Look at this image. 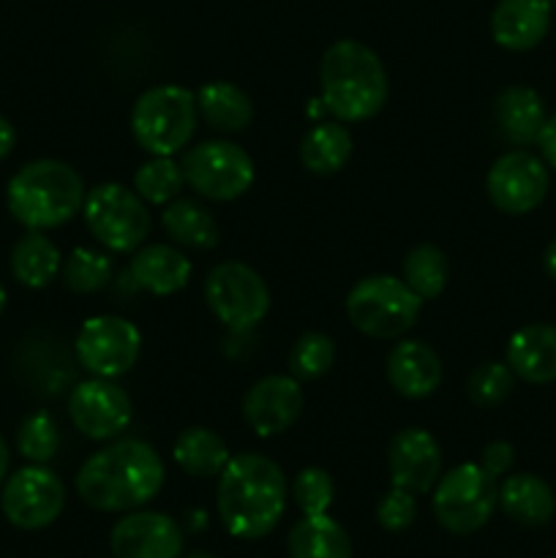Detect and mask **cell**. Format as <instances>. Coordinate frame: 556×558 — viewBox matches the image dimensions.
<instances>
[{
  "label": "cell",
  "mask_w": 556,
  "mask_h": 558,
  "mask_svg": "<svg viewBox=\"0 0 556 558\" xmlns=\"http://www.w3.org/2000/svg\"><path fill=\"white\" fill-rule=\"evenodd\" d=\"M551 27V0H499L491 14V36L501 49L527 52Z\"/></svg>",
  "instance_id": "obj_18"
},
{
  "label": "cell",
  "mask_w": 556,
  "mask_h": 558,
  "mask_svg": "<svg viewBox=\"0 0 556 558\" xmlns=\"http://www.w3.org/2000/svg\"><path fill=\"white\" fill-rule=\"evenodd\" d=\"M16 447H20V456L27 458L31 463L52 461L55 452L60 450L58 423H55V420L44 412L31 414V417L20 425V434H16Z\"/></svg>",
  "instance_id": "obj_34"
},
{
  "label": "cell",
  "mask_w": 556,
  "mask_h": 558,
  "mask_svg": "<svg viewBox=\"0 0 556 558\" xmlns=\"http://www.w3.org/2000/svg\"><path fill=\"white\" fill-rule=\"evenodd\" d=\"M172 458L185 474L202 480L218 477L223 472V466L232 461L227 441L218 434H213V430L200 428V425L180 430L172 447Z\"/></svg>",
  "instance_id": "obj_27"
},
{
  "label": "cell",
  "mask_w": 556,
  "mask_h": 558,
  "mask_svg": "<svg viewBox=\"0 0 556 558\" xmlns=\"http://www.w3.org/2000/svg\"><path fill=\"white\" fill-rule=\"evenodd\" d=\"M548 163L529 150H510L496 158L485 178L491 205L507 216H527L548 194Z\"/></svg>",
  "instance_id": "obj_13"
},
{
  "label": "cell",
  "mask_w": 556,
  "mask_h": 558,
  "mask_svg": "<svg viewBox=\"0 0 556 558\" xmlns=\"http://www.w3.org/2000/svg\"><path fill=\"white\" fill-rule=\"evenodd\" d=\"M207 308L232 330L259 325L270 311V289L254 267L243 262H221L205 281Z\"/></svg>",
  "instance_id": "obj_10"
},
{
  "label": "cell",
  "mask_w": 556,
  "mask_h": 558,
  "mask_svg": "<svg viewBox=\"0 0 556 558\" xmlns=\"http://www.w3.org/2000/svg\"><path fill=\"white\" fill-rule=\"evenodd\" d=\"M65 490L58 474L44 463L20 469L11 474L3 485L0 507L11 526L25 529V532H38L55 523L63 512Z\"/></svg>",
  "instance_id": "obj_11"
},
{
  "label": "cell",
  "mask_w": 556,
  "mask_h": 558,
  "mask_svg": "<svg viewBox=\"0 0 556 558\" xmlns=\"http://www.w3.org/2000/svg\"><path fill=\"white\" fill-rule=\"evenodd\" d=\"M14 145H16V131H14V125H11L5 118H0V161L11 156V150H14Z\"/></svg>",
  "instance_id": "obj_40"
},
{
  "label": "cell",
  "mask_w": 556,
  "mask_h": 558,
  "mask_svg": "<svg viewBox=\"0 0 556 558\" xmlns=\"http://www.w3.org/2000/svg\"><path fill=\"white\" fill-rule=\"evenodd\" d=\"M387 469L392 488L428 494L442 474V450L428 430L403 428L387 447Z\"/></svg>",
  "instance_id": "obj_16"
},
{
  "label": "cell",
  "mask_w": 556,
  "mask_h": 558,
  "mask_svg": "<svg viewBox=\"0 0 556 558\" xmlns=\"http://www.w3.org/2000/svg\"><path fill=\"white\" fill-rule=\"evenodd\" d=\"M512 463H516V450H512L510 441H491V445H485L483 456H480V466L494 480L505 477Z\"/></svg>",
  "instance_id": "obj_38"
},
{
  "label": "cell",
  "mask_w": 556,
  "mask_h": 558,
  "mask_svg": "<svg viewBox=\"0 0 556 558\" xmlns=\"http://www.w3.org/2000/svg\"><path fill=\"white\" fill-rule=\"evenodd\" d=\"M164 461L147 441L123 439L87 458L76 472V494L90 510L129 512L156 499Z\"/></svg>",
  "instance_id": "obj_1"
},
{
  "label": "cell",
  "mask_w": 556,
  "mask_h": 558,
  "mask_svg": "<svg viewBox=\"0 0 556 558\" xmlns=\"http://www.w3.org/2000/svg\"><path fill=\"white\" fill-rule=\"evenodd\" d=\"M387 381L403 398H428L442 381V360L428 343L401 341L387 354Z\"/></svg>",
  "instance_id": "obj_19"
},
{
  "label": "cell",
  "mask_w": 556,
  "mask_h": 558,
  "mask_svg": "<svg viewBox=\"0 0 556 558\" xmlns=\"http://www.w3.org/2000/svg\"><path fill=\"white\" fill-rule=\"evenodd\" d=\"M303 403V387L292 374H273L249 387L243 398V417L256 436L270 439L298 423Z\"/></svg>",
  "instance_id": "obj_15"
},
{
  "label": "cell",
  "mask_w": 556,
  "mask_h": 558,
  "mask_svg": "<svg viewBox=\"0 0 556 558\" xmlns=\"http://www.w3.org/2000/svg\"><path fill=\"white\" fill-rule=\"evenodd\" d=\"M5 472H9V445H5V439L0 436V488H3L5 483Z\"/></svg>",
  "instance_id": "obj_41"
},
{
  "label": "cell",
  "mask_w": 556,
  "mask_h": 558,
  "mask_svg": "<svg viewBox=\"0 0 556 558\" xmlns=\"http://www.w3.org/2000/svg\"><path fill=\"white\" fill-rule=\"evenodd\" d=\"M333 494L336 488H333L330 474L319 466L303 469L292 483V496L303 515H325L333 505Z\"/></svg>",
  "instance_id": "obj_36"
},
{
  "label": "cell",
  "mask_w": 556,
  "mask_h": 558,
  "mask_svg": "<svg viewBox=\"0 0 556 558\" xmlns=\"http://www.w3.org/2000/svg\"><path fill=\"white\" fill-rule=\"evenodd\" d=\"M423 300L396 276L360 278L347 298V316L354 330L368 338H401L418 322Z\"/></svg>",
  "instance_id": "obj_6"
},
{
  "label": "cell",
  "mask_w": 556,
  "mask_h": 558,
  "mask_svg": "<svg viewBox=\"0 0 556 558\" xmlns=\"http://www.w3.org/2000/svg\"><path fill=\"white\" fill-rule=\"evenodd\" d=\"M112 276V262L101 251L74 248L69 259L63 262V281L71 292L93 294L107 287Z\"/></svg>",
  "instance_id": "obj_33"
},
{
  "label": "cell",
  "mask_w": 556,
  "mask_h": 558,
  "mask_svg": "<svg viewBox=\"0 0 556 558\" xmlns=\"http://www.w3.org/2000/svg\"><path fill=\"white\" fill-rule=\"evenodd\" d=\"M142 352V336L123 316H90L76 336L82 368L101 379L129 374Z\"/></svg>",
  "instance_id": "obj_12"
},
{
  "label": "cell",
  "mask_w": 556,
  "mask_h": 558,
  "mask_svg": "<svg viewBox=\"0 0 556 558\" xmlns=\"http://www.w3.org/2000/svg\"><path fill=\"white\" fill-rule=\"evenodd\" d=\"M414 518H418V501H414V494L403 488L387 490L376 505V521L385 532H403L412 526Z\"/></svg>",
  "instance_id": "obj_37"
},
{
  "label": "cell",
  "mask_w": 556,
  "mask_h": 558,
  "mask_svg": "<svg viewBox=\"0 0 556 558\" xmlns=\"http://www.w3.org/2000/svg\"><path fill=\"white\" fill-rule=\"evenodd\" d=\"M336 365V343L325 332H303L289 352V374L298 381L322 379Z\"/></svg>",
  "instance_id": "obj_32"
},
{
  "label": "cell",
  "mask_w": 556,
  "mask_h": 558,
  "mask_svg": "<svg viewBox=\"0 0 556 558\" xmlns=\"http://www.w3.org/2000/svg\"><path fill=\"white\" fill-rule=\"evenodd\" d=\"M322 104L338 123H363L387 101V71L365 44L343 38L327 47L319 65Z\"/></svg>",
  "instance_id": "obj_3"
},
{
  "label": "cell",
  "mask_w": 556,
  "mask_h": 558,
  "mask_svg": "<svg viewBox=\"0 0 556 558\" xmlns=\"http://www.w3.org/2000/svg\"><path fill=\"white\" fill-rule=\"evenodd\" d=\"M185 558H213V556H207V554H191V556H185Z\"/></svg>",
  "instance_id": "obj_44"
},
{
  "label": "cell",
  "mask_w": 556,
  "mask_h": 558,
  "mask_svg": "<svg viewBox=\"0 0 556 558\" xmlns=\"http://www.w3.org/2000/svg\"><path fill=\"white\" fill-rule=\"evenodd\" d=\"M352 134L347 131V125L338 120H325L305 131L303 142H300V163L311 174L327 178L347 167V161L352 158Z\"/></svg>",
  "instance_id": "obj_25"
},
{
  "label": "cell",
  "mask_w": 556,
  "mask_h": 558,
  "mask_svg": "<svg viewBox=\"0 0 556 558\" xmlns=\"http://www.w3.org/2000/svg\"><path fill=\"white\" fill-rule=\"evenodd\" d=\"M289 558H352V539L330 515H305L287 539Z\"/></svg>",
  "instance_id": "obj_26"
},
{
  "label": "cell",
  "mask_w": 556,
  "mask_h": 558,
  "mask_svg": "<svg viewBox=\"0 0 556 558\" xmlns=\"http://www.w3.org/2000/svg\"><path fill=\"white\" fill-rule=\"evenodd\" d=\"M499 507L507 518L529 529L545 526L556 512V496L537 474H510L499 485Z\"/></svg>",
  "instance_id": "obj_23"
},
{
  "label": "cell",
  "mask_w": 556,
  "mask_h": 558,
  "mask_svg": "<svg viewBox=\"0 0 556 558\" xmlns=\"http://www.w3.org/2000/svg\"><path fill=\"white\" fill-rule=\"evenodd\" d=\"M63 270L60 262V251L47 234L27 232L16 240L14 251H11V272L16 281L27 289H44L58 278Z\"/></svg>",
  "instance_id": "obj_28"
},
{
  "label": "cell",
  "mask_w": 556,
  "mask_h": 558,
  "mask_svg": "<svg viewBox=\"0 0 556 558\" xmlns=\"http://www.w3.org/2000/svg\"><path fill=\"white\" fill-rule=\"evenodd\" d=\"M185 185L213 202H232L243 196L254 183V161L240 145L227 140L202 142L183 153L180 161Z\"/></svg>",
  "instance_id": "obj_9"
},
{
  "label": "cell",
  "mask_w": 556,
  "mask_h": 558,
  "mask_svg": "<svg viewBox=\"0 0 556 558\" xmlns=\"http://www.w3.org/2000/svg\"><path fill=\"white\" fill-rule=\"evenodd\" d=\"M537 147L543 161L548 163L551 169H556V112L551 114V118H545L543 129H540V136H537Z\"/></svg>",
  "instance_id": "obj_39"
},
{
  "label": "cell",
  "mask_w": 556,
  "mask_h": 558,
  "mask_svg": "<svg viewBox=\"0 0 556 558\" xmlns=\"http://www.w3.org/2000/svg\"><path fill=\"white\" fill-rule=\"evenodd\" d=\"M85 196V183L76 169L55 158H38L11 178L5 205L27 232H44L63 227L82 213Z\"/></svg>",
  "instance_id": "obj_4"
},
{
  "label": "cell",
  "mask_w": 556,
  "mask_h": 558,
  "mask_svg": "<svg viewBox=\"0 0 556 558\" xmlns=\"http://www.w3.org/2000/svg\"><path fill=\"white\" fill-rule=\"evenodd\" d=\"M216 507L223 529L232 537H267L287 507V477L281 466L256 452L234 456L218 474Z\"/></svg>",
  "instance_id": "obj_2"
},
{
  "label": "cell",
  "mask_w": 556,
  "mask_h": 558,
  "mask_svg": "<svg viewBox=\"0 0 556 558\" xmlns=\"http://www.w3.org/2000/svg\"><path fill=\"white\" fill-rule=\"evenodd\" d=\"M161 223L174 243L185 248L207 251L218 245V223L210 216L207 207H202L194 199H172L164 205Z\"/></svg>",
  "instance_id": "obj_29"
},
{
  "label": "cell",
  "mask_w": 556,
  "mask_h": 558,
  "mask_svg": "<svg viewBox=\"0 0 556 558\" xmlns=\"http://www.w3.org/2000/svg\"><path fill=\"white\" fill-rule=\"evenodd\" d=\"M516 387V374L510 371L507 363H483L474 368V374L467 381V396L469 401L478 407L491 409L496 403L505 401Z\"/></svg>",
  "instance_id": "obj_35"
},
{
  "label": "cell",
  "mask_w": 556,
  "mask_h": 558,
  "mask_svg": "<svg viewBox=\"0 0 556 558\" xmlns=\"http://www.w3.org/2000/svg\"><path fill=\"white\" fill-rule=\"evenodd\" d=\"M3 311H5V289L0 287V314H3Z\"/></svg>",
  "instance_id": "obj_43"
},
{
  "label": "cell",
  "mask_w": 556,
  "mask_h": 558,
  "mask_svg": "<svg viewBox=\"0 0 556 558\" xmlns=\"http://www.w3.org/2000/svg\"><path fill=\"white\" fill-rule=\"evenodd\" d=\"M545 272L556 281V240L548 245V251H545Z\"/></svg>",
  "instance_id": "obj_42"
},
{
  "label": "cell",
  "mask_w": 556,
  "mask_h": 558,
  "mask_svg": "<svg viewBox=\"0 0 556 558\" xmlns=\"http://www.w3.org/2000/svg\"><path fill=\"white\" fill-rule=\"evenodd\" d=\"M551 5H556V0H551Z\"/></svg>",
  "instance_id": "obj_45"
},
{
  "label": "cell",
  "mask_w": 556,
  "mask_h": 558,
  "mask_svg": "<svg viewBox=\"0 0 556 558\" xmlns=\"http://www.w3.org/2000/svg\"><path fill=\"white\" fill-rule=\"evenodd\" d=\"M129 272L140 289L156 294V298H167V294H178L180 289H185L191 278V262L183 251L172 248V245L153 243L134 251Z\"/></svg>",
  "instance_id": "obj_21"
},
{
  "label": "cell",
  "mask_w": 556,
  "mask_h": 558,
  "mask_svg": "<svg viewBox=\"0 0 556 558\" xmlns=\"http://www.w3.org/2000/svg\"><path fill=\"white\" fill-rule=\"evenodd\" d=\"M499 505L496 480L480 463H461L434 485V515L450 534H474Z\"/></svg>",
  "instance_id": "obj_8"
},
{
  "label": "cell",
  "mask_w": 556,
  "mask_h": 558,
  "mask_svg": "<svg viewBox=\"0 0 556 558\" xmlns=\"http://www.w3.org/2000/svg\"><path fill=\"white\" fill-rule=\"evenodd\" d=\"M82 216L98 243L114 254H134L150 234L147 202L120 183H101L87 191Z\"/></svg>",
  "instance_id": "obj_7"
},
{
  "label": "cell",
  "mask_w": 556,
  "mask_h": 558,
  "mask_svg": "<svg viewBox=\"0 0 556 558\" xmlns=\"http://www.w3.org/2000/svg\"><path fill=\"white\" fill-rule=\"evenodd\" d=\"M507 365L529 385L556 381V325H527L507 343Z\"/></svg>",
  "instance_id": "obj_20"
},
{
  "label": "cell",
  "mask_w": 556,
  "mask_h": 558,
  "mask_svg": "<svg viewBox=\"0 0 556 558\" xmlns=\"http://www.w3.org/2000/svg\"><path fill=\"white\" fill-rule=\"evenodd\" d=\"M185 185L183 167L172 156H153L134 174V191L147 205H169Z\"/></svg>",
  "instance_id": "obj_31"
},
{
  "label": "cell",
  "mask_w": 556,
  "mask_h": 558,
  "mask_svg": "<svg viewBox=\"0 0 556 558\" xmlns=\"http://www.w3.org/2000/svg\"><path fill=\"white\" fill-rule=\"evenodd\" d=\"M109 548L114 558H180L183 532L164 512H131L114 523Z\"/></svg>",
  "instance_id": "obj_17"
},
{
  "label": "cell",
  "mask_w": 556,
  "mask_h": 558,
  "mask_svg": "<svg viewBox=\"0 0 556 558\" xmlns=\"http://www.w3.org/2000/svg\"><path fill=\"white\" fill-rule=\"evenodd\" d=\"M196 114V96L185 87H150L131 109V134L150 156H174L194 136Z\"/></svg>",
  "instance_id": "obj_5"
},
{
  "label": "cell",
  "mask_w": 556,
  "mask_h": 558,
  "mask_svg": "<svg viewBox=\"0 0 556 558\" xmlns=\"http://www.w3.org/2000/svg\"><path fill=\"white\" fill-rule=\"evenodd\" d=\"M401 278L425 303V300H436L447 289L450 265H447V256L442 254L436 245H414V248L403 256Z\"/></svg>",
  "instance_id": "obj_30"
},
{
  "label": "cell",
  "mask_w": 556,
  "mask_h": 558,
  "mask_svg": "<svg viewBox=\"0 0 556 558\" xmlns=\"http://www.w3.org/2000/svg\"><path fill=\"white\" fill-rule=\"evenodd\" d=\"M194 96L196 112L205 118L207 125L223 131V134L249 129L254 120V104H251L249 93L240 90L232 82H207Z\"/></svg>",
  "instance_id": "obj_24"
},
{
  "label": "cell",
  "mask_w": 556,
  "mask_h": 558,
  "mask_svg": "<svg viewBox=\"0 0 556 558\" xmlns=\"http://www.w3.org/2000/svg\"><path fill=\"white\" fill-rule=\"evenodd\" d=\"M131 398L114 379L82 381L69 396V417L82 436L93 441H107L123 434L131 423Z\"/></svg>",
  "instance_id": "obj_14"
},
{
  "label": "cell",
  "mask_w": 556,
  "mask_h": 558,
  "mask_svg": "<svg viewBox=\"0 0 556 558\" xmlns=\"http://www.w3.org/2000/svg\"><path fill=\"white\" fill-rule=\"evenodd\" d=\"M496 129L510 145L527 147L537 142L540 129L545 123V107L537 90L527 85H512L496 96L494 101Z\"/></svg>",
  "instance_id": "obj_22"
}]
</instances>
